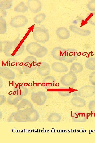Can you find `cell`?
I'll return each mask as SVG.
<instances>
[{"label": "cell", "instance_id": "cell-1", "mask_svg": "<svg viewBox=\"0 0 95 143\" xmlns=\"http://www.w3.org/2000/svg\"><path fill=\"white\" fill-rule=\"evenodd\" d=\"M21 34L14 41H9L6 44L4 49L5 55L8 57H16L22 54L25 50V44L20 38Z\"/></svg>", "mask_w": 95, "mask_h": 143}, {"label": "cell", "instance_id": "cell-2", "mask_svg": "<svg viewBox=\"0 0 95 143\" xmlns=\"http://www.w3.org/2000/svg\"><path fill=\"white\" fill-rule=\"evenodd\" d=\"M32 36L35 41L41 43L48 42L50 37L49 30L43 25L34 28Z\"/></svg>", "mask_w": 95, "mask_h": 143}, {"label": "cell", "instance_id": "cell-3", "mask_svg": "<svg viewBox=\"0 0 95 143\" xmlns=\"http://www.w3.org/2000/svg\"><path fill=\"white\" fill-rule=\"evenodd\" d=\"M38 66V61L35 57L29 56L23 60L22 65L23 72L26 74H29L35 70Z\"/></svg>", "mask_w": 95, "mask_h": 143}, {"label": "cell", "instance_id": "cell-4", "mask_svg": "<svg viewBox=\"0 0 95 143\" xmlns=\"http://www.w3.org/2000/svg\"><path fill=\"white\" fill-rule=\"evenodd\" d=\"M77 80V76L75 73L70 71L61 77L60 82L64 86L69 87L73 85L76 83Z\"/></svg>", "mask_w": 95, "mask_h": 143}, {"label": "cell", "instance_id": "cell-5", "mask_svg": "<svg viewBox=\"0 0 95 143\" xmlns=\"http://www.w3.org/2000/svg\"><path fill=\"white\" fill-rule=\"evenodd\" d=\"M28 22V20L26 16L19 15L14 16L11 19L10 25L12 27L18 28L25 26Z\"/></svg>", "mask_w": 95, "mask_h": 143}, {"label": "cell", "instance_id": "cell-6", "mask_svg": "<svg viewBox=\"0 0 95 143\" xmlns=\"http://www.w3.org/2000/svg\"><path fill=\"white\" fill-rule=\"evenodd\" d=\"M78 95L83 98H88L95 94V86L86 85L81 87L78 91Z\"/></svg>", "mask_w": 95, "mask_h": 143}, {"label": "cell", "instance_id": "cell-7", "mask_svg": "<svg viewBox=\"0 0 95 143\" xmlns=\"http://www.w3.org/2000/svg\"><path fill=\"white\" fill-rule=\"evenodd\" d=\"M31 99L34 102L42 105L46 101L47 96L45 92L39 91L37 92L32 93Z\"/></svg>", "mask_w": 95, "mask_h": 143}, {"label": "cell", "instance_id": "cell-8", "mask_svg": "<svg viewBox=\"0 0 95 143\" xmlns=\"http://www.w3.org/2000/svg\"><path fill=\"white\" fill-rule=\"evenodd\" d=\"M78 57L77 50L74 48L65 49L63 61L68 63L72 62Z\"/></svg>", "mask_w": 95, "mask_h": 143}, {"label": "cell", "instance_id": "cell-9", "mask_svg": "<svg viewBox=\"0 0 95 143\" xmlns=\"http://www.w3.org/2000/svg\"><path fill=\"white\" fill-rule=\"evenodd\" d=\"M27 5L30 10L34 13L39 12L42 8V4L39 0H28Z\"/></svg>", "mask_w": 95, "mask_h": 143}, {"label": "cell", "instance_id": "cell-10", "mask_svg": "<svg viewBox=\"0 0 95 143\" xmlns=\"http://www.w3.org/2000/svg\"><path fill=\"white\" fill-rule=\"evenodd\" d=\"M0 75L2 77L8 79H13L16 77L15 73L7 66L0 67Z\"/></svg>", "mask_w": 95, "mask_h": 143}, {"label": "cell", "instance_id": "cell-11", "mask_svg": "<svg viewBox=\"0 0 95 143\" xmlns=\"http://www.w3.org/2000/svg\"><path fill=\"white\" fill-rule=\"evenodd\" d=\"M6 64L7 66L10 68L17 70L21 74H23L22 66L20 63L17 60L13 58L8 59Z\"/></svg>", "mask_w": 95, "mask_h": 143}, {"label": "cell", "instance_id": "cell-12", "mask_svg": "<svg viewBox=\"0 0 95 143\" xmlns=\"http://www.w3.org/2000/svg\"><path fill=\"white\" fill-rule=\"evenodd\" d=\"M37 73L40 75L45 76L48 75L51 71L50 66L46 62H41L37 68Z\"/></svg>", "mask_w": 95, "mask_h": 143}, {"label": "cell", "instance_id": "cell-13", "mask_svg": "<svg viewBox=\"0 0 95 143\" xmlns=\"http://www.w3.org/2000/svg\"><path fill=\"white\" fill-rule=\"evenodd\" d=\"M65 50V49L60 46L55 47L51 51V55L55 59L63 61Z\"/></svg>", "mask_w": 95, "mask_h": 143}, {"label": "cell", "instance_id": "cell-14", "mask_svg": "<svg viewBox=\"0 0 95 143\" xmlns=\"http://www.w3.org/2000/svg\"><path fill=\"white\" fill-rule=\"evenodd\" d=\"M72 118L73 121L77 123H83L87 119L86 114L81 111H76L73 112L72 115Z\"/></svg>", "mask_w": 95, "mask_h": 143}, {"label": "cell", "instance_id": "cell-15", "mask_svg": "<svg viewBox=\"0 0 95 143\" xmlns=\"http://www.w3.org/2000/svg\"><path fill=\"white\" fill-rule=\"evenodd\" d=\"M56 34L59 38L63 40L68 39L70 36L69 31L64 27H60L56 30Z\"/></svg>", "mask_w": 95, "mask_h": 143}, {"label": "cell", "instance_id": "cell-16", "mask_svg": "<svg viewBox=\"0 0 95 143\" xmlns=\"http://www.w3.org/2000/svg\"><path fill=\"white\" fill-rule=\"evenodd\" d=\"M51 66L53 70L57 73L67 72L69 70L68 67L65 64L59 62L53 63Z\"/></svg>", "mask_w": 95, "mask_h": 143}, {"label": "cell", "instance_id": "cell-17", "mask_svg": "<svg viewBox=\"0 0 95 143\" xmlns=\"http://www.w3.org/2000/svg\"><path fill=\"white\" fill-rule=\"evenodd\" d=\"M69 28L73 33L82 36H87L91 33L89 30L82 29L74 25H70Z\"/></svg>", "mask_w": 95, "mask_h": 143}, {"label": "cell", "instance_id": "cell-18", "mask_svg": "<svg viewBox=\"0 0 95 143\" xmlns=\"http://www.w3.org/2000/svg\"><path fill=\"white\" fill-rule=\"evenodd\" d=\"M43 86L45 88H49L54 86L56 83V80L52 76H48L42 81Z\"/></svg>", "mask_w": 95, "mask_h": 143}, {"label": "cell", "instance_id": "cell-19", "mask_svg": "<svg viewBox=\"0 0 95 143\" xmlns=\"http://www.w3.org/2000/svg\"><path fill=\"white\" fill-rule=\"evenodd\" d=\"M41 46L39 44L35 42H32L27 44L26 46V50L31 55H34L37 50Z\"/></svg>", "mask_w": 95, "mask_h": 143}, {"label": "cell", "instance_id": "cell-20", "mask_svg": "<svg viewBox=\"0 0 95 143\" xmlns=\"http://www.w3.org/2000/svg\"><path fill=\"white\" fill-rule=\"evenodd\" d=\"M72 104L74 106L77 107H82L86 104V101L84 99L80 97L75 96L72 97L70 100Z\"/></svg>", "mask_w": 95, "mask_h": 143}, {"label": "cell", "instance_id": "cell-21", "mask_svg": "<svg viewBox=\"0 0 95 143\" xmlns=\"http://www.w3.org/2000/svg\"><path fill=\"white\" fill-rule=\"evenodd\" d=\"M14 91L15 95L22 97L25 96L28 92L27 88L23 86H18L15 88L14 89Z\"/></svg>", "mask_w": 95, "mask_h": 143}, {"label": "cell", "instance_id": "cell-22", "mask_svg": "<svg viewBox=\"0 0 95 143\" xmlns=\"http://www.w3.org/2000/svg\"><path fill=\"white\" fill-rule=\"evenodd\" d=\"M86 68L88 69L95 70V57H92L87 59L84 64Z\"/></svg>", "mask_w": 95, "mask_h": 143}, {"label": "cell", "instance_id": "cell-23", "mask_svg": "<svg viewBox=\"0 0 95 143\" xmlns=\"http://www.w3.org/2000/svg\"><path fill=\"white\" fill-rule=\"evenodd\" d=\"M13 5V1L12 0H3L0 3V9L4 10L11 9Z\"/></svg>", "mask_w": 95, "mask_h": 143}, {"label": "cell", "instance_id": "cell-24", "mask_svg": "<svg viewBox=\"0 0 95 143\" xmlns=\"http://www.w3.org/2000/svg\"><path fill=\"white\" fill-rule=\"evenodd\" d=\"M48 52L47 48L44 46H41L36 51L34 55L38 58L45 56Z\"/></svg>", "mask_w": 95, "mask_h": 143}, {"label": "cell", "instance_id": "cell-25", "mask_svg": "<svg viewBox=\"0 0 95 143\" xmlns=\"http://www.w3.org/2000/svg\"><path fill=\"white\" fill-rule=\"evenodd\" d=\"M83 70L82 65L80 63L75 62L73 63L70 66V70L74 73H78L82 72Z\"/></svg>", "mask_w": 95, "mask_h": 143}, {"label": "cell", "instance_id": "cell-26", "mask_svg": "<svg viewBox=\"0 0 95 143\" xmlns=\"http://www.w3.org/2000/svg\"><path fill=\"white\" fill-rule=\"evenodd\" d=\"M28 9V7L25 5V2L21 1L14 8V11L18 12L24 13L27 11Z\"/></svg>", "mask_w": 95, "mask_h": 143}, {"label": "cell", "instance_id": "cell-27", "mask_svg": "<svg viewBox=\"0 0 95 143\" xmlns=\"http://www.w3.org/2000/svg\"><path fill=\"white\" fill-rule=\"evenodd\" d=\"M58 94L63 97H68L71 94V90L68 87H61L59 88L58 91Z\"/></svg>", "mask_w": 95, "mask_h": 143}, {"label": "cell", "instance_id": "cell-28", "mask_svg": "<svg viewBox=\"0 0 95 143\" xmlns=\"http://www.w3.org/2000/svg\"><path fill=\"white\" fill-rule=\"evenodd\" d=\"M7 25L6 20L4 18L0 16V33L4 34L7 32Z\"/></svg>", "mask_w": 95, "mask_h": 143}, {"label": "cell", "instance_id": "cell-29", "mask_svg": "<svg viewBox=\"0 0 95 143\" xmlns=\"http://www.w3.org/2000/svg\"><path fill=\"white\" fill-rule=\"evenodd\" d=\"M61 119V115L57 113H53L50 114L48 117V120L52 122H58Z\"/></svg>", "mask_w": 95, "mask_h": 143}, {"label": "cell", "instance_id": "cell-30", "mask_svg": "<svg viewBox=\"0 0 95 143\" xmlns=\"http://www.w3.org/2000/svg\"><path fill=\"white\" fill-rule=\"evenodd\" d=\"M46 15L44 13H40L36 15L34 18V22L36 24H39L42 22L45 19Z\"/></svg>", "mask_w": 95, "mask_h": 143}, {"label": "cell", "instance_id": "cell-31", "mask_svg": "<svg viewBox=\"0 0 95 143\" xmlns=\"http://www.w3.org/2000/svg\"><path fill=\"white\" fill-rule=\"evenodd\" d=\"M87 16L88 22L90 24L95 26V12L89 13Z\"/></svg>", "mask_w": 95, "mask_h": 143}, {"label": "cell", "instance_id": "cell-32", "mask_svg": "<svg viewBox=\"0 0 95 143\" xmlns=\"http://www.w3.org/2000/svg\"><path fill=\"white\" fill-rule=\"evenodd\" d=\"M22 98V97L17 96L16 95H11L8 98V101L11 103H15L18 102Z\"/></svg>", "mask_w": 95, "mask_h": 143}, {"label": "cell", "instance_id": "cell-33", "mask_svg": "<svg viewBox=\"0 0 95 143\" xmlns=\"http://www.w3.org/2000/svg\"><path fill=\"white\" fill-rule=\"evenodd\" d=\"M87 7L89 11H95V0L89 1L87 3Z\"/></svg>", "mask_w": 95, "mask_h": 143}, {"label": "cell", "instance_id": "cell-34", "mask_svg": "<svg viewBox=\"0 0 95 143\" xmlns=\"http://www.w3.org/2000/svg\"><path fill=\"white\" fill-rule=\"evenodd\" d=\"M88 107L90 111L95 113V100H91L89 102Z\"/></svg>", "mask_w": 95, "mask_h": 143}, {"label": "cell", "instance_id": "cell-35", "mask_svg": "<svg viewBox=\"0 0 95 143\" xmlns=\"http://www.w3.org/2000/svg\"><path fill=\"white\" fill-rule=\"evenodd\" d=\"M89 80L92 85L95 86V71L92 72L90 74Z\"/></svg>", "mask_w": 95, "mask_h": 143}, {"label": "cell", "instance_id": "cell-36", "mask_svg": "<svg viewBox=\"0 0 95 143\" xmlns=\"http://www.w3.org/2000/svg\"><path fill=\"white\" fill-rule=\"evenodd\" d=\"M8 41L0 42V52H4V47Z\"/></svg>", "mask_w": 95, "mask_h": 143}, {"label": "cell", "instance_id": "cell-37", "mask_svg": "<svg viewBox=\"0 0 95 143\" xmlns=\"http://www.w3.org/2000/svg\"><path fill=\"white\" fill-rule=\"evenodd\" d=\"M0 11L2 15L1 16L4 18L7 15L8 13L6 10L0 9Z\"/></svg>", "mask_w": 95, "mask_h": 143}, {"label": "cell", "instance_id": "cell-38", "mask_svg": "<svg viewBox=\"0 0 95 143\" xmlns=\"http://www.w3.org/2000/svg\"><path fill=\"white\" fill-rule=\"evenodd\" d=\"M6 98L3 95H0V101L1 102H4L6 100Z\"/></svg>", "mask_w": 95, "mask_h": 143}]
</instances>
